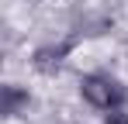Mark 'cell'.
I'll return each mask as SVG.
<instances>
[{
  "instance_id": "obj_1",
  "label": "cell",
  "mask_w": 128,
  "mask_h": 124,
  "mask_svg": "<svg viewBox=\"0 0 128 124\" xmlns=\"http://www.w3.org/2000/svg\"><path fill=\"white\" fill-rule=\"evenodd\" d=\"M80 93H83V100L90 103V107H97V110H118V107L128 100V90L114 79V76H104V72L83 76V79H80Z\"/></svg>"
},
{
  "instance_id": "obj_2",
  "label": "cell",
  "mask_w": 128,
  "mask_h": 124,
  "mask_svg": "<svg viewBox=\"0 0 128 124\" xmlns=\"http://www.w3.org/2000/svg\"><path fill=\"white\" fill-rule=\"evenodd\" d=\"M69 52V45H59V48H38V55H35V65L42 69V72H56L59 65H62V55Z\"/></svg>"
},
{
  "instance_id": "obj_3",
  "label": "cell",
  "mask_w": 128,
  "mask_h": 124,
  "mask_svg": "<svg viewBox=\"0 0 128 124\" xmlns=\"http://www.w3.org/2000/svg\"><path fill=\"white\" fill-rule=\"evenodd\" d=\"M24 103H28V93L18 90L14 83H7V86H4V114H7V117H14Z\"/></svg>"
},
{
  "instance_id": "obj_4",
  "label": "cell",
  "mask_w": 128,
  "mask_h": 124,
  "mask_svg": "<svg viewBox=\"0 0 128 124\" xmlns=\"http://www.w3.org/2000/svg\"><path fill=\"white\" fill-rule=\"evenodd\" d=\"M104 124H128V114H118V110H114V114H107Z\"/></svg>"
}]
</instances>
